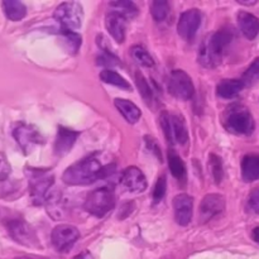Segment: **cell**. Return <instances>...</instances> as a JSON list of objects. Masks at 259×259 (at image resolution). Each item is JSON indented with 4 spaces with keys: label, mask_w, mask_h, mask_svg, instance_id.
<instances>
[{
    "label": "cell",
    "mask_w": 259,
    "mask_h": 259,
    "mask_svg": "<svg viewBox=\"0 0 259 259\" xmlns=\"http://www.w3.org/2000/svg\"><path fill=\"white\" fill-rule=\"evenodd\" d=\"M98 156V153H93L68 167L63 174L62 181L70 186H85L113 175L115 164L103 166Z\"/></svg>",
    "instance_id": "obj_1"
},
{
    "label": "cell",
    "mask_w": 259,
    "mask_h": 259,
    "mask_svg": "<svg viewBox=\"0 0 259 259\" xmlns=\"http://www.w3.org/2000/svg\"><path fill=\"white\" fill-rule=\"evenodd\" d=\"M233 39V33L229 29H220L214 34L207 35L200 46L199 62L207 68L217 67L223 60L225 48Z\"/></svg>",
    "instance_id": "obj_2"
},
{
    "label": "cell",
    "mask_w": 259,
    "mask_h": 259,
    "mask_svg": "<svg viewBox=\"0 0 259 259\" xmlns=\"http://www.w3.org/2000/svg\"><path fill=\"white\" fill-rule=\"evenodd\" d=\"M223 124L229 133L237 136H249L254 131V120L245 106L233 104L223 115Z\"/></svg>",
    "instance_id": "obj_3"
},
{
    "label": "cell",
    "mask_w": 259,
    "mask_h": 259,
    "mask_svg": "<svg viewBox=\"0 0 259 259\" xmlns=\"http://www.w3.org/2000/svg\"><path fill=\"white\" fill-rule=\"evenodd\" d=\"M114 206H115L114 190L109 186L94 190L85 200L86 211L96 218H104L114 209Z\"/></svg>",
    "instance_id": "obj_4"
},
{
    "label": "cell",
    "mask_w": 259,
    "mask_h": 259,
    "mask_svg": "<svg viewBox=\"0 0 259 259\" xmlns=\"http://www.w3.org/2000/svg\"><path fill=\"white\" fill-rule=\"evenodd\" d=\"M48 171L45 169H33L29 168L27 172L28 179H29V192L32 197L33 204L43 205L47 202L48 196L52 191L53 179L52 175L47 174Z\"/></svg>",
    "instance_id": "obj_5"
},
{
    "label": "cell",
    "mask_w": 259,
    "mask_h": 259,
    "mask_svg": "<svg viewBox=\"0 0 259 259\" xmlns=\"http://www.w3.org/2000/svg\"><path fill=\"white\" fill-rule=\"evenodd\" d=\"M53 17L60 23L62 29L75 32L82 25L83 10L80 3L65 2L56 8Z\"/></svg>",
    "instance_id": "obj_6"
},
{
    "label": "cell",
    "mask_w": 259,
    "mask_h": 259,
    "mask_svg": "<svg viewBox=\"0 0 259 259\" xmlns=\"http://www.w3.org/2000/svg\"><path fill=\"white\" fill-rule=\"evenodd\" d=\"M161 126L169 143L185 144L189 141L187 128L181 116L171 115V114L164 111L161 115Z\"/></svg>",
    "instance_id": "obj_7"
},
{
    "label": "cell",
    "mask_w": 259,
    "mask_h": 259,
    "mask_svg": "<svg viewBox=\"0 0 259 259\" xmlns=\"http://www.w3.org/2000/svg\"><path fill=\"white\" fill-rule=\"evenodd\" d=\"M13 137L25 154H29L37 144L43 143V137L37 126L32 124L19 123L13 129Z\"/></svg>",
    "instance_id": "obj_8"
},
{
    "label": "cell",
    "mask_w": 259,
    "mask_h": 259,
    "mask_svg": "<svg viewBox=\"0 0 259 259\" xmlns=\"http://www.w3.org/2000/svg\"><path fill=\"white\" fill-rule=\"evenodd\" d=\"M78 238H80V232L77 230V228L68 224L57 225L51 235L52 245L60 253L70 252Z\"/></svg>",
    "instance_id": "obj_9"
},
{
    "label": "cell",
    "mask_w": 259,
    "mask_h": 259,
    "mask_svg": "<svg viewBox=\"0 0 259 259\" xmlns=\"http://www.w3.org/2000/svg\"><path fill=\"white\" fill-rule=\"evenodd\" d=\"M7 229L9 232V235L19 244L25 245V247L37 248L39 245L37 234L32 229L30 225H28L24 220L13 219L7 222Z\"/></svg>",
    "instance_id": "obj_10"
},
{
    "label": "cell",
    "mask_w": 259,
    "mask_h": 259,
    "mask_svg": "<svg viewBox=\"0 0 259 259\" xmlns=\"http://www.w3.org/2000/svg\"><path fill=\"white\" fill-rule=\"evenodd\" d=\"M168 90L172 95L181 100H190L195 94L191 77L182 70L172 71L168 78Z\"/></svg>",
    "instance_id": "obj_11"
},
{
    "label": "cell",
    "mask_w": 259,
    "mask_h": 259,
    "mask_svg": "<svg viewBox=\"0 0 259 259\" xmlns=\"http://www.w3.org/2000/svg\"><path fill=\"white\" fill-rule=\"evenodd\" d=\"M201 20L202 15L199 9H189L182 13L177 23V32L180 37L187 42H191L201 25Z\"/></svg>",
    "instance_id": "obj_12"
},
{
    "label": "cell",
    "mask_w": 259,
    "mask_h": 259,
    "mask_svg": "<svg viewBox=\"0 0 259 259\" xmlns=\"http://www.w3.org/2000/svg\"><path fill=\"white\" fill-rule=\"evenodd\" d=\"M225 200L222 195L209 194L202 199L200 204V220L207 223L212 218L224 211Z\"/></svg>",
    "instance_id": "obj_13"
},
{
    "label": "cell",
    "mask_w": 259,
    "mask_h": 259,
    "mask_svg": "<svg viewBox=\"0 0 259 259\" xmlns=\"http://www.w3.org/2000/svg\"><path fill=\"white\" fill-rule=\"evenodd\" d=\"M175 219L181 227H187L191 222L192 210H194V199L186 194L177 195L174 199Z\"/></svg>",
    "instance_id": "obj_14"
},
{
    "label": "cell",
    "mask_w": 259,
    "mask_h": 259,
    "mask_svg": "<svg viewBox=\"0 0 259 259\" xmlns=\"http://www.w3.org/2000/svg\"><path fill=\"white\" fill-rule=\"evenodd\" d=\"M120 182L131 192H143L147 189L146 176L141 169L134 166L124 169L120 176Z\"/></svg>",
    "instance_id": "obj_15"
},
{
    "label": "cell",
    "mask_w": 259,
    "mask_h": 259,
    "mask_svg": "<svg viewBox=\"0 0 259 259\" xmlns=\"http://www.w3.org/2000/svg\"><path fill=\"white\" fill-rule=\"evenodd\" d=\"M80 136L78 132L71 131V129L60 126L57 132V138L55 142V153L56 156L63 157L71 151V148L75 144L76 139Z\"/></svg>",
    "instance_id": "obj_16"
},
{
    "label": "cell",
    "mask_w": 259,
    "mask_h": 259,
    "mask_svg": "<svg viewBox=\"0 0 259 259\" xmlns=\"http://www.w3.org/2000/svg\"><path fill=\"white\" fill-rule=\"evenodd\" d=\"M105 27L111 37L118 43H123L125 39V29H126V18L118 14L115 12H111L106 15Z\"/></svg>",
    "instance_id": "obj_17"
},
{
    "label": "cell",
    "mask_w": 259,
    "mask_h": 259,
    "mask_svg": "<svg viewBox=\"0 0 259 259\" xmlns=\"http://www.w3.org/2000/svg\"><path fill=\"white\" fill-rule=\"evenodd\" d=\"M238 25L243 34L248 39L253 40L259 33V20L257 17L247 12H240L238 14Z\"/></svg>",
    "instance_id": "obj_18"
},
{
    "label": "cell",
    "mask_w": 259,
    "mask_h": 259,
    "mask_svg": "<svg viewBox=\"0 0 259 259\" xmlns=\"http://www.w3.org/2000/svg\"><path fill=\"white\" fill-rule=\"evenodd\" d=\"M242 177L245 182L259 180V154H247L242 161Z\"/></svg>",
    "instance_id": "obj_19"
},
{
    "label": "cell",
    "mask_w": 259,
    "mask_h": 259,
    "mask_svg": "<svg viewBox=\"0 0 259 259\" xmlns=\"http://www.w3.org/2000/svg\"><path fill=\"white\" fill-rule=\"evenodd\" d=\"M244 86L245 83L243 82V80H235V78H233V80H223L218 85V95L223 99H234L242 93Z\"/></svg>",
    "instance_id": "obj_20"
},
{
    "label": "cell",
    "mask_w": 259,
    "mask_h": 259,
    "mask_svg": "<svg viewBox=\"0 0 259 259\" xmlns=\"http://www.w3.org/2000/svg\"><path fill=\"white\" fill-rule=\"evenodd\" d=\"M114 104H115V108L120 111V114L125 118L128 123L134 124L141 118V110L132 101L125 100V99H115Z\"/></svg>",
    "instance_id": "obj_21"
},
{
    "label": "cell",
    "mask_w": 259,
    "mask_h": 259,
    "mask_svg": "<svg viewBox=\"0 0 259 259\" xmlns=\"http://www.w3.org/2000/svg\"><path fill=\"white\" fill-rule=\"evenodd\" d=\"M3 9H4L5 15L14 22L23 19L27 14L25 5L18 0H5V2H3Z\"/></svg>",
    "instance_id": "obj_22"
},
{
    "label": "cell",
    "mask_w": 259,
    "mask_h": 259,
    "mask_svg": "<svg viewBox=\"0 0 259 259\" xmlns=\"http://www.w3.org/2000/svg\"><path fill=\"white\" fill-rule=\"evenodd\" d=\"M100 78H101V81H104L105 83H110V85L116 86V88L124 89V90H132L131 83H129L128 81L123 77V76H120L118 72H115V71L109 70V68L101 71Z\"/></svg>",
    "instance_id": "obj_23"
},
{
    "label": "cell",
    "mask_w": 259,
    "mask_h": 259,
    "mask_svg": "<svg viewBox=\"0 0 259 259\" xmlns=\"http://www.w3.org/2000/svg\"><path fill=\"white\" fill-rule=\"evenodd\" d=\"M168 166L171 169V174L179 181H184L186 179V167H185L184 161L175 152L168 153Z\"/></svg>",
    "instance_id": "obj_24"
},
{
    "label": "cell",
    "mask_w": 259,
    "mask_h": 259,
    "mask_svg": "<svg viewBox=\"0 0 259 259\" xmlns=\"http://www.w3.org/2000/svg\"><path fill=\"white\" fill-rule=\"evenodd\" d=\"M110 8L113 9V12L123 15L124 18H132L138 13V9L134 5V3L126 2V0H118V2L110 3Z\"/></svg>",
    "instance_id": "obj_25"
},
{
    "label": "cell",
    "mask_w": 259,
    "mask_h": 259,
    "mask_svg": "<svg viewBox=\"0 0 259 259\" xmlns=\"http://www.w3.org/2000/svg\"><path fill=\"white\" fill-rule=\"evenodd\" d=\"M152 17L156 22H163L169 14V4L166 0H154L151 3Z\"/></svg>",
    "instance_id": "obj_26"
},
{
    "label": "cell",
    "mask_w": 259,
    "mask_h": 259,
    "mask_svg": "<svg viewBox=\"0 0 259 259\" xmlns=\"http://www.w3.org/2000/svg\"><path fill=\"white\" fill-rule=\"evenodd\" d=\"M132 57L139 63V65L144 66V67H153L154 61L151 57V55L148 53V51L146 48H143L142 46H133L131 50Z\"/></svg>",
    "instance_id": "obj_27"
},
{
    "label": "cell",
    "mask_w": 259,
    "mask_h": 259,
    "mask_svg": "<svg viewBox=\"0 0 259 259\" xmlns=\"http://www.w3.org/2000/svg\"><path fill=\"white\" fill-rule=\"evenodd\" d=\"M136 83L138 86L139 94L142 95V98L146 100L147 104H151L153 100V91H152L151 86H149L148 81L146 80V77L143 76V73L136 72Z\"/></svg>",
    "instance_id": "obj_28"
},
{
    "label": "cell",
    "mask_w": 259,
    "mask_h": 259,
    "mask_svg": "<svg viewBox=\"0 0 259 259\" xmlns=\"http://www.w3.org/2000/svg\"><path fill=\"white\" fill-rule=\"evenodd\" d=\"M209 167L210 171H211L212 177H214V181L218 185L222 182L223 176H224V168H223V161L219 156L217 154H210L209 157Z\"/></svg>",
    "instance_id": "obj_29"
},
{
    "label": "cell",
    "mask_w": 259,
    "mask_h": 259,
    "mask_svg": "<svg viewBox=\"0 0 259 259\" xmlns=\"http://www.w3.org/2000/svg\"><path fill=\"white\" fill-rule=\"evenodd\" d=\"M62 37L65 43L67 45L68 52L76 53L81 46V37L77 33L72 32V30H65L62 29Z\"/></svg>",
    "instance_id": "obj_30"
},
{
    "label": "cell",
    "mask_w": 259,
    "mask_h": 259,
    "mask_svg": "<svg viewBox=\"0 0 259 259\" xmlns=\"http://www.w3.org/2000/svg\"><path fill=\"white\" fill-rule=\"evenodd\" d=\"M257 80H259V57L255 58L254 62L249 66V68L245 71L244 76H243V82L245 85H250Z\"/></svg>",
    "instance_id": "obj_31"
},
{
    "label": "cell",
    "mask_w": 259,
    "mask_h": 259,
    "mask_svg": "<svg viewBox=\"0 0 259 259\" xmlns=\"http://www.w3.org/2000/svg\"><path fill=\"white\" fill-rule=\"evenodd\" d=\"M167 190V180L166 176H161L158 180H157V184L154 186L153 190V200L154 202H159L161 200H163L164 195H166Z\"/></svg>",
    "instance_id": "obj_32"
},
{
    "label": "cell",
    "mask_w": 259,
    "mask_h": 259,
    "mask_svg": "<svg viewBox=\"0 0 259 259\" xmlns=\"http://www.w3.org/2000/svg\"><path fill=\"white\" fill-rule=\"evenodd\" d=\"M10 175V164L5 154L0 153V182L5 181Z\"/></svg>",
    "instance_id": "obj_33"
},
{
    "label": "cell",
    "mask_w": 259,
    "mask_h": 259,
    "mask_svg": "<svg viewBox=\"0 0 259 259\" xmlns=\"http://www.w3.org/2000/svg\"><path fill=\"white\" fill-rule=\"evenodd\" d=\"M248 205H249V209L252 211H254L255 214H259V189L254 190L250 194L249 200H248Z\"/></svg>",
    "instance_id": "obj_34"
},
{
    "label": "cell",
    "mask_w": 259,
    "mask_h": 259,
    "mask_svg": "<svg viewBox=\"0 0 259 259\" xmlns=\"http://www.w3.org/2000/svg\"><path fill=\"white\" fill-rule=\"evenodd\" d=\"M146 143H147V147H148V149L151 152H153L154 154L157 156V158L161 159L162 161V154H161V149H159L158 144H157V142L154 141L153 138H151V137H146Z\"/></svg>",
    "instance_id": "obj_35"
},
{
    "label": "cell",
    "mask_w": 259,
    "mask_h": 259,
    "mask_svg": "<svg viewBox=\"0 0 259 259\" xmlns=\"http://www.w3.org/2000/svg\"><path fill=\"white\" fill-rule=\"evenodd\" d=\"M252 238L255 243H258L259 244V227L254 228V229L252 230Z\"/></svg>",
    "instance_id": "obj_36"
},
{
    "label": "cell",
    "mask_w": 259,
    "mask_h": 259,
    "mask_svg": "<svg viewBox=\"0 0 259 259\" xmlns=\"http://www.w3.org/2000/svg\"><path fill=\"white\" fill-rule=\"evenodd\" d=\"M73 259H91V257H90V254H88V252H83L82 254L76 255V257Z\"/></svg>",
    "instance_id": "obj_37"
},
{
    "label": "cell",
    "mask_w": 259,
    "mask_h": 259,
    "mask_svg": "<svg viewBox=\"0 0 259 259\" xmlns=\"http://www.w3.org/2000/svg\"><path fill=\"white\" fill-rule=\"evenodd\" d=\"M238 3H239V4H243V5H253V4H255L257 2H243V0H238Z\"/></svg>",
    "instance_id": "obj_38"
},
{
    "label": "cell",
    "mask_w": 259,
    "mask_h": 259,
    "mask_svg": "<svg viewBox=\"0 0 259 259\" xmlns=\"http://www.w3.org/2000/svg\"><path fill=\"white\" fill-rule=\"evenodd\" d=\"M15 259H37V258H32V257H18Z\"/></svg>",
    "instance_id": "obj_39"
}]
</instances>
